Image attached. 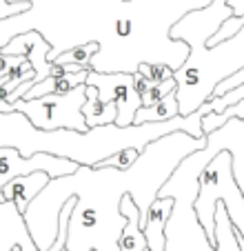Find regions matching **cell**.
Segmentation results:
<instances>
[{
  "instance_id": "obj_18",
  "label": "cell",
  "mask_w": 244,
  "mask_h": 251,
  "mask_svg": "<svg viewBox=\"0 0 244 251\" xmlns=\"http://www.w3.org/2000/svg\"><path fill=\"white\" fill-rule=\"evenodd\" d=\"M96 51H98V45L96 43L78 45V47L60 53L53 62H58V65H78V67H85V69H91V58H94Z\"/></svg>"
},
{
  "instance_id": "obj_27",
  "label": "cell",
  "mask_w": 244,
  "mask_h": 251,
  "mask_svg": "<svg viewBox=\"0 0 244 251\" xmlns=\"http://www.w3.org/2000/svg\"><path fill=\"white\" fill-rule=\"evenodd\" d=\"M9 251H20V247H14V249H9Z\"/></svg>"
},
{
  "instance_id": "obj_17",
  "label": "cell",
  "mask_w": 244,
  "mask_h": 251,
  "mask_svg": "<svg viewBox=\"0 0 244 251\" xmlns=\"http://www.w3.org/2000/svg\"><path fill=\"white\" fill-rule=\"evenodd\" d=\"M231 118H244V98L233 102L231 107H226V109H222V111H209V114L202 116V133L207 136V133L222 127V125Z\"/></svg>"
},
{
  "instance_id": "obj_16",
  "label": "cell",
  "mask_w": 244,
  "mask_h": 251,
  "mask_svg": "<svg viewBox=\"0 0 244 251\" xmlns=\"http://www.w3.org/2000/svg\"><path fill=\"white\" fill-rule=\"evenodd\" d=\"M216 251H242L238 231L226 216V209L222 202H218L216 207Z\"/></svg>"
},
{
  "instance_id": "obj_10",
  "label": "cell",
  "mask_w": 244,
  "mask_h": 251,
  "mask_svg": "<svg viewBox=\"0 0 244 251\" xmlns=\"http://www.w3.org/2000/svg\"><path fill=\"white\" fill-rule=\"evenodd\" d=\"M20 247V251H36L31 236L27 231L23 213L11 200L0 198V251Z\"/></svg>"
},
{
  "instance_id": "obj_19",
  "label": "cell",
  "mask_w": 244,
  "mask_h": 251,
  "mask_svg": "<svg viewBox=\"0 0 244 251\" xmlns=\"http://www.w3.org/2000/svg\"><path fill=\"white\" fill-rule=\"evenodd\" d=\"M138 74H140L149 85L165 82V80H169V78H173V69H171L169 65H162V62H145V65L138 67Z\"/></svg>"
},
{
  "instance_id": "obj_13",
  "label": "cell",
  "mask_w": 244,
  "mask_h": 251,
  "mask_svg": "<svg viewBox=\"0 0 244 251\" xmlns=\"http://www.w3.org/2000/svg\"><path fill=\"white\" fill-rule=\"evenodd\" d=\"M120 211L127 216V225H124L120 238H118V249L120 251H145L146 240H145V231L140 227V211H138V204L133 202V198L129 194L122 196Z\"/></svg>"
},
{
  "instance_id": "obj_20",
  "label": "cell",
  "mask_w": 244,
  "mask_h": 251,
  "mask_svg": "<svg viewBox=\"0 0 244 251\" xmlns=\"http://www.w3.org/2000/svg\"><path fill=\"white\" fill-rule=\"evenodd\" d=\"M242 98H244V82L240 87H235V89L222 94V96H211V98L202 104V107H204V111H207V114H209V111H222V109L231 107L233 102H238V100H242Z\"/></svg>"
},
{
  "instance_id": "obj_11",
  "label": "cell",
  "mask_w": 244,
  "mask_h": 251,
  "mask_svg": "<svg viewBox=\"0 0 244 251\" xmlns=\"http://www.w3.org/2000/svg\"><path fill=\"white\" fill-rule=\"evenodd\" d=\"M47 182H49V174H45V171H33V174H27V176H18V178L9 180L0 189V198L11 200L18 207V211L23 213L27 209V204L45 189Z\"/></svg>"
},
{
  "instance_id": "obj_21",
  "label": "cell",
  "mask_w": 244,
  "mask_h": 251,
  "mask_svg": "<svg viewBox=\"0 0 244 251\" xmlns=\"http://www.w3.org/2000/svg\"><path fill=\"white\" fill-rule=\"evenodd\" d=\"M169 91H175V78H169V80H165V82H155V85H149L145 94L140 96L142 107H151V104H155L158 100L165 98Z\"/></svg>"
},
{
  "instance_id": "obj_25",
  "label": "cell",
  "mask_w": 244,
  "mask_h": 251,
  "mask_svg": "<svg viewBox=\"0 0 244 251\" xmlns=\"http://www.w3.org/2000/svg\"><path fill=\"white\" fill-rule=\"evenodd\" d=\"M231 7V11H233L235 18H240V16H244V0H226Z\"/></svg>"
},
{
  "instance_id": "obj_3",
  "label": "cell",
  "mask_w": 244,
  "mask_h": 251,
  "mask_svg": "<svg viewBox=\"0 0 244 251\" xmlns=\"http://www.w3.org/2000/svg\"><path fill=\"white\" fill-rule=\"evenodd\" d=\"M209 162L211 160L202 153V149H197L182 158L169 180L160 187L158 198H173V209L165 225V251H216V245L209 240L193 207L197 178Z\"/></svg>"
},
{
  "instance_id": "obj_23",
  "label": "cell",
  "mask_w": 244,
  "mask_h": 251,
  "mask_svg": "<svg viewBox=\"0 0 244 251\" xmlns=\"http://www.w3.org/2000/svg\"><path fill=\"white\" fill-rule=\"evenodd\" d=\"M27 9H29L27 0H0V20H5L16 14H23Z\"/></svg>"
},
{
  "instance_id": "obj_26",
  "label": "cell",
  "mask_w": 244,
  "mask_h": 251,
  "mask_svg": "<svg viewBox=\"0 0 244 251\" xmlns=\"http://www.w3.org/2000/svg\"><path fill=\"white\" fill-rule=\"evenodd\" d=\"M133 85H136V91H138V94H145V91H146V87H149V82H146L145 80V78H142L140 76V74H138V71H136V74H133Z\"/></svg>"
},
{
  "instance_id": "obj_14",
  "label": "cell",
  "mask_w": 244,
  "mask_h": 251,
  "mask_svg": "<svg viewBox=\"0 0 244 251\" xmlns=\"http://www.w3.org/2000/svg\"><path fill=\"white\" fill-rule=\"evenodd\" d=\"M85 104H82V116H85V123L87 127H100V125H109V123H116V116H118V107L116 102H104L100 100L98 89L94 85H85Z\"/></svg>"
},
{
  "instance_id": "obj_4",
  "label": "cell",
  "mask_w": 244,
  "mask_h": 251,
  "mask_svg": "<svg viewBox=\"0 0 244 251\" xmlns=\"http://www.w3.org/2000/svg\"><path fill=\"white\" fill-rule=\"evenodd\" d=\"M244 67V27L231 38L204 47L200 58L184 60L173 71L175 96H178L180 116H189L200 109L224 78Z\"/></svg>"
},
{
  "instance_id": "obj_28",
  "label": "cell",
  "mask_w": 244,
  "mask_h": 251,
  "mask_svg": "<svg viewBox=\"0 0 244 251\" xmlns=\"http://www.w3.org/2000/svg\"><path fill=\"white\" fill-rule=\"evenodd\" d=\"M145 251H149V249H145Z\"/></svg>"
},
{
  "instance_id": "obj_8",
  "label": "cell",
  "mask_w": 244,
  "mask_h": 251,
  "mask_svg": "<svg viewBox=\"0 0 244 251\" xmlns=\"http://www.w3.org/2000/svg\"><path fill=\"white\" fill-rule=\"evenodd\" d=\"M87 85H94L98 89L100 100L104 102H116L118 127H129L133 125L136 111L142 107L140 94L133 85V74H100V71H87Z\"/></svg>"
},
{
  "instance_id": "obj_7",
  "label": "cell",
  "mask_w": 244,
  "mask_h": 251,
  "mask_svg": "<svg viewBox=\"0 0 244 251\" xmlns=\"http://www.w3.org/2000/svg\"><path fill=\"white\" fill-rule=\"evenodd\" d=\"M78 167L80 165L71 158L53 156L47 151H38L24 158L14 147H0V189L18 176H27L33 171H45V174H49V178H60V176L73 174Z\"/></svg>"
},
{
  "instance_id": "obj_22",
  "label": "cell",
  "mask_w": 244,
  "mask_h": 251,
  "mask_svg": "<svg viewBox=\"0 0 244 251\" xmlns=\"http://www.w3.org/2000/svg\"><path fill=\"white\" fill-rule=\"evenodd\" d=\"M138 156H140V151H138L136 147H127V149H120V151L107 156L102 162H98L96 167H118V169H127L131 162L138 160Z\"/></svg>"
},
{
  "instance_id": "obj_15",
  "label": "cell",
  "mask_w": 244,
  "mask_h": 251,
  "mask_svg": "<svg viewBox=\"0 0 244 251\" xmlns=\"http://www.w3.org/2000/svg\"><path fill=\"white\" fill-rule=\"evenodd\" d=\"M180 114L178 107V96L175 91H169L162 100H158L151 107H140L136 111V118H133V125H142V123H165V120H171Z\"/></svg>"
},
{
  "instance_id": "obj_12",
  "label": "cell",
  "mask_w": 244,
  "mask_h": 251,
  "mask_svg": "<svg viewBox=\"0 0 244 251\" xmlns=\"http://www.w3.org/2000/svg\"><path fill=\"white\" fill-rule=\"evenodd\" d=\"M171 209H173V198H155L153 204L149 207L145 220V240H146V249L149 251H165V225L169 218Z\"/></svg>"
},
{
  "instance_id": "obj_1",
  "label": "cell",
  "mask_w": 244,
  "mask_h": 251,
  "mask_svg": "<svg viewBox=\"0 0 244 251\" xmlns=\"http://www.w3.org/2000/svg\"><path fill=\"white\" fill-rule=\"evenodd\" d=\"M207 136L171 131L151 140L127 169L80 165L73 174L49 178L45 189L23 211L27 231L38 251H47L58 236V216L69 198L75 200L67 225L65 251H120L118 238L127 225L120 211L122 196H131L140 211V227L158 198L160 187L189 153L204 149Z\"/></svg>"
},
{
  "instance_id": "obj_9",
  "label": "cell",
  "mask_w": 244,
  "mask_h": 251,
  "mask_svg": "<svg viewBox=\"0 0 244 251\" xmlns=\"http://www.w3.org/2000/svg\"><path fill=\"white\" fill-rule=\"evenodd\" d=\"M51 49V45L40 36L38 31H24V33H18L5 47H0V51L5 56H24L29 62H31L33 71H36V78H33V85L51 74V62H49L47 53ZM31 85V87H33Z\"/></svg>"
},
{
  "instance_id": "obj_6",
  "label": "cell",
  "mask_w": 244,
  "mask_h": 251,
  "mask_svg": "<svg viewBox=\"0 0 244 251\" xmlns=\"http://www.w3.org/2000/svg\"><path fill=\"white\" fill-rule=\"evenodd\" d=\"M85 85L73 87L67 94H47L31 100L18 98L11 104L0 100V111H20L38 129H47V131H51V129L89 131V127L85 123V116H82V104H85V98H87Z\"/></svg>"
},
{
  "instance_id": "obj_2",
  "label": "cell",
  "mask_w": 244,
  "mask_h": 251,
  "mask_svg": "<svg viewBox=\"0 0 244 251\" xmlns=\"http://www.w3.org/2000/svg\"><path fill=\"white\" fill-rule=\"evenodd\" d=\"M204 107L189 116H175L165 123H142L118 127L116 123L91 127L89 131L73 129H38L31 120L20 111H0V147H14L20 156L29 158L38 151H47L53 156L71 158L78 165L96 167L107 156L127 147L145 151L151 140L167 136L171 131H187L193 138H202V116Z\"/></svg>"
},
{
  "instance_id": "obj_5",
  "label": "cell",
  "mask_w": 244,
  "mask_h": 251,
  "mask_svg": "<svg viewBox=\"0 0 244 251\" xmlns=\"http://www.w3.org/2000/svg\"><path fill=\"white\" fill-rule=\"evenodd\" d=\"M224 204L226 216L233 223L238 236L244 240V194L238 187L231 169L229 151H220L197 178V196H195V213L200 225L204 227L209 240L216 245V207Z\"/></svg>"
},
{
  "instance_id": "obj_24",
  "label": "cell",
  "mask_w": 244,
  "mask_h": 251,
  "mask_svg": "<svg viewBox=\"0 0 244 251\" xmlns=\"http://www.w3.org/2000/svg\"><path fill=\"white\" fill-rule=\"evenodd\" d=\"M18 60H20V56H5V53L0 51V78L7 76L11 71V67H14Z\"/></svg>"
}]
</instances>
